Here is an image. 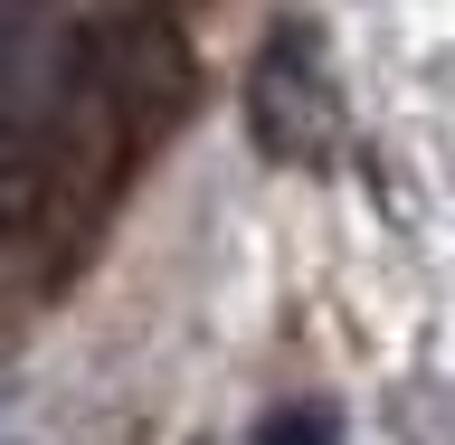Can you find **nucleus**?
Segmentation results:
<instances>
[{
  "instance_id": "obj_1",
  "label": "nucleus",
  "mask_w": 455,
  "mask_h": 445,
  "mask_svg": "<svg viewBox=\"0 0 455 445\" xmlns=\"http://www.w3.org/2000/svg\"><path fill=\"white\" fill-rule=\"evenodd\" d=\"M247 123H256V152L266 162H332L341 142V95H332V67H323V28L313 20H275L266 48L247 67Z\"/></svg>"
},
{
  "instance_id": "obj_2",
  "label": "nucleus",
  "mask_w": 455,
  "mask_h": 445,
  "mask_svg": "<svg viewBox=\"0 0 455 445\" xmlns=\"http://www.w3.org/2000/svg\"><path fill=\"white\" fill-rule=\"evenodd\" d=\"M256 445H341V417L304 398V408H275V417L256 426Z\"/></svg>"
}]
</instances>
